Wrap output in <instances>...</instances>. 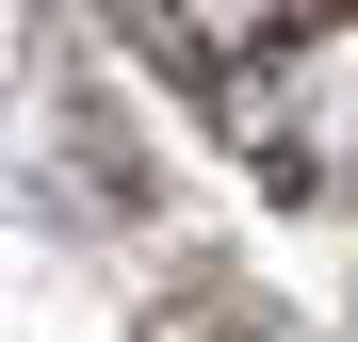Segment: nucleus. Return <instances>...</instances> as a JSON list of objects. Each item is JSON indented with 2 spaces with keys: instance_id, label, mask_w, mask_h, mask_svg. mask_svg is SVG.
<instances>
[{
  "instance_id": "obj_1",
  "label": "nucleus",
  "mask_w": 358,
  "mask_h": 342,
  "mask_svg": "<svg viewBox=\"0 0 358 342\" xmlns=\"http://www.w3.org/2000/svg\"><path fill=\"white\" fill-rule=\"evenodd\" d=\"M245 147L277 163V180H310V196L358 180V0H326L293 49L245 66Z\"/></svg>"
},
{
  "instance_id": "obj_2",
  "label": "nucleus",
  "mask_w": 358,
  "mask_h": 342,
  "mask_svg": "<svg viewBox=\"0 0 358 342\" xmlns=\"http://www.w3.org/2000/svg\"><path fill=\"white\" fill-rule=\"evenodd\" d=\"M131 17L179 49V66H228V82H245L261 49H293V33H310V0H131Z\"/></svg>"
}]
</instances>
